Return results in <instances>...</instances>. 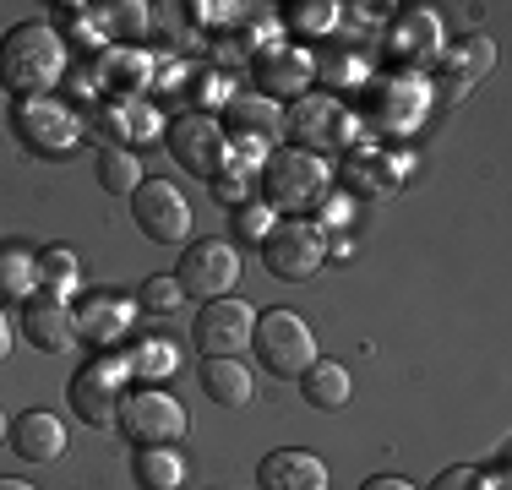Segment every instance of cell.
<instances>
[{
	"label": "cell",
	"mask_w": 512,
	"mask_h": 490,
	"mask_svg": "<svg viewBox=\"0 0 512 490\" xmlns=\"http://www.w3.org/2000/svg\"><path fill=\"white\" fill-rule=\"evenodd\" d=\"M273 224L278 218H273V207H267L262 196H251V202L235 207V240L240 245H256V251H262V240L273 235Z\"/></svg>",
	"instance_id": "f546056e"
},
{
	"label": "cell",
	"mask_w": 512,
	"mask_h": 490,
	"mask_svg": "<svg viewBox=\"0 0 512 490\" xmlns=\"http://www.w3.org/2000/svg\"><path fill=\"white\" fill-rule=\"evenodd\" d=\"M120 409V365H82L71 376V414L93 431H109Z\"/></svg>",
	"instance_id": "9a60e30c"
},
{
	"label": "cell",
	"mask_w": 512,
	"mask_h": 490,
	"mask_svg": "<svg viewBox=\"0 0 512 490\" xmlns=\"http://www.w3.org/2000/svg\"><path fill=\"white\" fill-rule=\"evenodd\" d=\"M104 82L115 88V98H131L148 82V55H131V49H109L104 55Z\"/></svg>",
	"instance_id": "f1b7e54d"
},
{
	"label": "cell",
	"mask_w": 512,
	"mask_h": 490,
	"mask_svg": "<svg viewBox=\"0 0 512 490\" xmlns=\"http://www.w3.org/2000/svg\"><path fill=\"white\" fill-rule=\"evenodd\" d=\"M99 186L109 196H131L142 186V164H137V147H99Z\"/></svg>",
	"instance_id": "484cf974"
},
{
	"label": "cell",
	"mask_w": 512,
	"mask_h": 490,
	"mask_svg": "<svg viewBox=\"0 0 512 490\" xmlns=\"http://www.w3.org/2000/svg\"><path fill=\"white\" fill-rule=\"evenodd\" d=\"M420 109H425V88L414 77H398L393 88H376V104H371V115L382 120V126H414L420 120Z\"/></svg>",
	"instance_id": "603a6c76"
},
{
	"label": "cell",
	"mask_w": 512,
	"mask_h": 490,
	"mask_svg": "<svg viewBox=\"0 0 512 490\" xmlns=\"http://www.w3.org/2000/svg\"><path fill=\"white\" fill-rule=\"evenodd\" d=\"M256 82H262V98H306L311 77H316V60L306 49H289V44H273V49H256L251 60Z\"/></svg>",
	"instance_id": "5bb4252c"
},
{
	"label": "cell",
	"mask_w": 512,
	"mask_h": 490,
	"mask_svg": "<svg viewBox=\"0 0 512 490\" xmlns=\"http://www.w3.org/2000/svg\"><path fill=\"white\" fill-rule=\"evenodd\" d=\"M22 338L44 354H66L71 338H77V311L66 305V294L33 289L28 300H22Z\"/></svg>",
	"instance_id": "4fadbf2b"
},
{
	"label": "cell",
	"mask_w": 512,
	"mask_h": 490,
	"mask_svg": "<svg viewBox=\"0 0 512 490\" xmlns=\"http://www.w3.org/2000/svg\"><path fill=\"white\" fill-rule=\"evenodd\" d=\"M39 289V267H33V251L17 240L0 245V305L6 300H28Z\"/></svg>",
	"instance_id": "d4e9b609"
},
{
	"label": "cell",
	"mask_w": 512,
	"mask_h": 490,
	"mask_svg": "<svg viewBox=\"0 0 512 490\" xmlns=\"http://www.w3.org/2000/svg\"><path fill=\"white\" fill-rule=\"evenodd\" d=\"M137 485L142 490H180L186 485V458L175 447H137Z\"/></svg>",
	"instance_id": "cb8c5ba5"
},
{
	"label": "cell",
	"mask_w": 512,
	"mask_h": 490,
	"mask_svg": "<svg viewBox=\"0 0 512 490\" xmlns=\"http://www.w3.org/2000/svg\"><path fill=\"white\" fill-rule=\"evenodd\" d=\"M126 327H131V300H120V294H88V300H82L77 333L88 343H115Z\"/></svg>",
	"instance_id": "d6986e66"
},
{
	"label": "cell",
	"mask_w": 512,
	"mask_h": 490,
	"mask_svg": "<svg viewBox=\"0 0 512 490\" xmlns=\"http://www.w3.org/2000/svg\"><path fill=\"white\" fill-rule=\"evenodd\" d=\"M202 392H207V398H213V403H224V409H246V403H251V371H246V365H240V360H202Z\"/></svg>",
	"instance_id": "7402d4cb"
},
{
	"label": "cell",
	"mask_w": 512,
	"mask_h": 490,
	"mask_svg": "<svg viewBox=\"0 0 512 490\" xmlns=\"http://www.w3.org/2000/svg\"><path fill=\"white\" fill-rule=\"evenodd\" d=\"M218 126H224V137H229V153H240L246 164H256V158L273 153L278 131H284V109L262 93H235L224 104V120H218Z\"/></svg>",
	"instance_id": "9c48e42d"
},
{
	"label": "cell",
	"mask_w": 512,
	"mask_h": 490,
	"mask_svg": "<svg viewBox=\"0 0 512 490\" xmlns=\"http://www.w3.org/2000/svg\"><path fill=\"white\" fill-rule=\"evenodd\" d=\"M104 22H109L115 33H131V39H142V33H148V6H137V0H131V6H109Z\"/></svg>",
	"instance_id": "e575fe53"
},
{
	"label": "cell",
	"mask_w": 512,
	"mask_h": 490,
	"mask_svg": "<svg viewBox=\"0 0 512 490\" xmlns=\"http://www.w3.org/2000/svg\"><path fill=\"white\" fill-rule=\"evenodd\" d=\"M0 490H39V485H28V480H11V474H0Z\"/></svg>",
	"instance_id": "f35d334b"
},
{
	"label": "cell",
	"mask_w": 512,
	"mask_h": 490,
	"mask_svg": "<svg viewBox=\"0 0 512 490\" xmlns=\"http://www.w3.org/2000/svg\"><path fill=\"white\" fill-rule=\"evenodd\" d=\"M164 147L175 153V164L186 169V175H197V180H218V175H224V164L235 158V153H229L224 126H218V115H207V109L175 115V126L164 131Z\"/></svg>",
	"instance_id": "5b68a950"
},
{
	"label": "cell",
	"mask_w": 512,
	"mask_h": 490,
	"mask_svg": "<svg viewBox=\"0 0 512 490\" xmlns=\"http://www.w3.org/2000/svg\"><path fill=\"white\" fill-rule=\"evenodd\" d=\"M131 218L153 245H186L191 240V202L169 180H142L131 191Z\"/></svg>",
	"instance_id": "8fae6325"
},
{
	"label": "cell",
	"mask_w": 512,
	"mask_h": 490,
	"mask_svg": "<svg viewBox=\"0 0 512 490\" xmlns=\"http://www.w3.org/2000/svg\"><path fill=\"white\" fill-rule=\"evenodd\" d=\"M251 169H256V164H246V158H240V164H224V175L213 180V196L229 207V213H235L240 202H251V196H246V186H251Z\"/></svg>",
	"instance_id": "d6a6232c"
},
{
	"label": "cell",
	"mask_w": 512,
	"mask_h": 490,
	"mask_svg": "<svg viewBox=\"0 0 512 490\" xmlns=\"http://www.w3.org/2000/svg\"><path fill=\"white\" fill-rule=\"evenodd\" d=\"M251 349H256V360H262V371L278 376V382H300V376H306L311 365L322 360V354H316L311 327H306V316H300V311H284V305L256 316Z\"/></svg>",
	"instance_id": "7a4b0ae2"
},
{
	"label": "cell",
	"mask_w": 512,
	"mask_h": 490,
	"mask_svg": "<svg viewBox=\"0 0 512 490\" xmlns=\"http://www.w3.org/2000/svg\"><path fill=\"white\" fill-rule=\"evenodd\" d=\"M300 392H306V403H311V409H322V414L349 409V398H355L349 365H338V360H316L311 371L300 376Z\"/></svg>",
	"instance_id": "ffe728a7"
},
{
	"label": "cell",
	"mask_w": 512,
	"mask_h": 490,
	"mask_svg": "<svg viewBox=\"0 0 512 490\" xmlns=\"http://www.w3.org/2000/svg\"><path fill=\"white\" fill-rule=\"evenodd\" d=\"M262 262L273 278L284 284H306L316 267L327 262V229L311 224V218H284L273 224V235L262 240Z\"/></svg>",
	"instance_id": "8992f818"
},
{
	"label": "cell",
	"mask_w": 512,
	"mask_h": 490,
	"mask_svg": "<svg viewBox=\"0 0 512 490\" xmlns=\"http://www.w3.org/2000/svg\"><path fill=\"white\" fill-rule=\"evenodd\" d=\"M11 452H17L22 463H55L60 452H66V425L44 409H22L17 420H11Z\"/></svg>",
	"instance_id": "ac0fdd59"
},
{
	"label": "cell",
	"mask_w": 512,
	"mask_h": 490,
	"mask_svg": "<svg viewBox=\"0 0 512 490\" xmlns=\"http://www.w3.org/2000/svg\"><path fill=\"white\" fill-rule=\"evenodd\" d=\"M256 485L262 490H327V463L300 447H278L256 463Z\"/></svg>",
	"instance_id": "2e32d148"
},
{
	"label": "cell",
	"mask_w": 512,
	"mask_h": 490,
	"mask_svg": "<svg viewBox=\"0 0 512 490\" xmlns=\"http://www.w3.org/2000/svg\"><path fill=\"white\" fill-rule=\"evenodd\" d=\"M240 278V251L229 240L207 235V240H186V251H180V267H175V284L180 294H191V300H224L229 289H235Z\"/></svg>",
	"instance_id": "52a82bcc"
},
{
	"label": "cell",
	"mask_w": 512,
	"mask_h": 490,
	"mask_svg": "<svg viewBox=\"0 0 512 490\" xmlns=\"http://www.w3.org/2000/svg\"><path fill=\"white\" fill-rule=\"evenodd\" d=\"M131 376H142V382H153V376H164V371H175L180 365V354H175V343H142L137 354H131Z\"/></svg>",
	"instance_id": "1f68e13d"
},
{
	"label": "cell",
	"mask_w": 512,
	"mask_h": 490,
	"mask_svg": "<svg viewBox=\"0 0 512 490\" xmlns=\"http://www.w3.org/2000/svg\"><path fill=\"white\" fill-rule=\"evenodd\" d=\"M99 131H109L115 142H126V137H153V131H158V115H153L148 104H131V98H115V104H104Z\"/></svg>",
	"instance_id": "4316f807"
},
{
	"label": "cell",
	"mask_w": 512,
	"mask_h": 490,
	"mask_svg": "<svg viewBox=\"0 0 512 490\" xmlns=\"http://www.w3.org/2000/svg\"><path fill=\"white\" fill-rule=\"evenodd\" d=\"M11 131H17L33 153H71L82 137L77 115H71L66 104H55V98H28V104H17L11 109Z\"/></svg>",
	"instance_id": "7c38bea8"
},
{
	"label": "cell",
	"mask_w": 512,
	"mask_h": 490,
	"mask_svg": "<svg viewBox=\"0 0 512 490\" xmlns=\"http://www.w3.org/2000/svg\"><path fill=\"white\" fill-rule=\"evenodd\" d=\"M393 44L414 66L436 60L442 55V22H436V11H404V17H393Z\"/></svg>",
	"instance_id": "44dd1931"
},
{
	"label": "cell",
	"mask_w": 512,
	"mask_h": 490,
	"mask_svg": "<svg viewBox=\"0 0 512 490\" xmlns=\"http://www.w3.org/2000/svg\"><path fill=\"white\" fill-rule=\"evenodd\" d=\"M360 490H420V485H409L404 474H371V480H365Z\"/></svg>",
	"instance_id": "8d00e7d4"
},
{
	"label": "cell",
	"mask_w": 512,
	"mask_h": 490,
	"mask_svg": "<svg viewBox=\"0 0 512 490\" xmlns=\"http://www.w3.org/2000/svg\"><path fill=\"white\" fill-rule=\"evenodd\" d=\"M180 300H186V294H180V284H175V278H148V284L137 289V305H142V311H153V316L175 311Z\"/></svg>",
	"instance_id": "836d02e7"
},
{
	"label": "cell",
	"mask_w": 512,
	"mask_h": 490,
	"mask_svg": "<svg viewBox=\"0 0 512 490\" xmlns=\"http://www.w3.org/2000/svg\"><path fill=\"white\" fill-rule=\"evenodd\" d=\"M33 267H39V289H55V294H71L82 278L71 245H44V251H33Z\"/></svg>",
	"instance_id": "83f0119b"
},
{
	"label": "cell",
	"mask_w": 512,
	"mask_h": 490,
	"mask_svg": "<svg viewBox=\"0 0 512 490\" xmlns=\"http://www.w3.org/2000/svg\"><path fill=\"white\" fill-rule=\"evenodd\" d=\"M115 425L126 431L131 447H180V441H186V431H191L186 403L169 398V392H158V387H131V392H120Z\"/></svg>",
	"instance_id": "277c9868"
},
{
	"label": "cell",
	"mask_w": 512,
	"mask_h": 490,
	"mask_svg": "<svg viewBox=\"0 0 512 490\" xmlns=\"http://www.w3.org/2000/svg\"><path fill=\"white\" fill-rule=\"evenodd\" d=\"M322 196H327V164L316 153H300V147H273V153L262 158V202L273 207V213L306 218Z\"/></svg>",
	"instance_id": "3957f363"
},
{
	"label": "cell",
	"mask_w": 512,
	"mask_h": 490,
	"mask_svg": "<svg viewBox=\"0 0 512 490\" xmlns=\"http://www.w3.org/2000/svg\"><path fill=\"white\" fill-rule=\"evenodd\" d=\"M284 28L327 33V28H338V6H333V0H295V6H284Z\"/></svg>",
	"instance_id": "4dcf8cb0"
},
{
	"label": "cell",
	"mask_w": 512,
	"mask_h": 490,
	"mask_svg": "<svg viewBox=\"0 0 512 490\" xmlns=\"http://www.w3.org/2000/svg\"><path fill=\"white\" fill-rule=\"evenodd\" d=\"M60 77H66V44H60V33L50 22H17L0 39V88L17 104L50 98Z\"/></svg>",
	"instance_id": "6da1fadb"
},
{
	"label": "cell",
	"mask_w": 512,
	"mask_h": 490,
	"mask_svg": "<svg viewBox=\"0 0 512 490\" xmlns=\"http://www.w3.org/2000/svg\"><path fill=\"white\" fill-rule=\"evenodd\" d=\"M251 327H256V311L224 294V300H207L191 316V343H197L202 360H235V354L251 349Z\"/></svg>",
	"instance_id": "30bf717a"
},
{
	"label": "cell",
	"mask_w": 512,
	"mask_h": 490,
	"mask_svg": "<svg viewBox=\"0 0 512 490\" xmlns=\"http://www.w3.org/2000/svg\"><path fill=\"white\" fill-rule=\"evenodd\" d=\"M284 131L300 142V153H344L349 137H355V115H349L338 98H327V93H306V98H295L289 104V115H284Z\"/></svg>",
	"instance_id": "ba28073f"
},
{
	"label": "cell",
	"mask_w": 512,
	"mask_h": 490,
	"mask_svg": "<svg viewBox=\"0 0 512 490\" xmlns=\"http://www.w3.org/2000/svg\"><path fill=\"white\" fill-rule=\"evenodd\" d=\"M11 354V316H6V305H0V360Z\"/></svg>",
	"instance_id": "74e56055"
},
{
	"label": "cell",
	"mask_w": 512,
	"mask_h": 490,
	"mask_svg": "<svg viewBox=\"0 0 512 490\" xmlns=\"http://www.w3.org/2000/svg\"><path fill=\"white\" fill-rule=\"evenodd\" d=\"M431 490H491V480H485L480 469H469V463H458V469H442V474H436Z\"/></svg>",
	"instance_id": "d590c367"
},
{
	"label": "cell",
	"mask_w": 512,
	"mask_h": 490,
	"mask_svg": "<svg viewBox=\"0 0 512 490\" xmlns=\"http://www.w3.org/2000/svg\"><path fill=\"white\" fill-rule=\"evenodd\" d=\"M491 66H496V44L491 39H463V44L436 55V82H442L447 98H463Z\"/></svg>",
	"instance_id": "e0dca14e"
}]
</instances>
